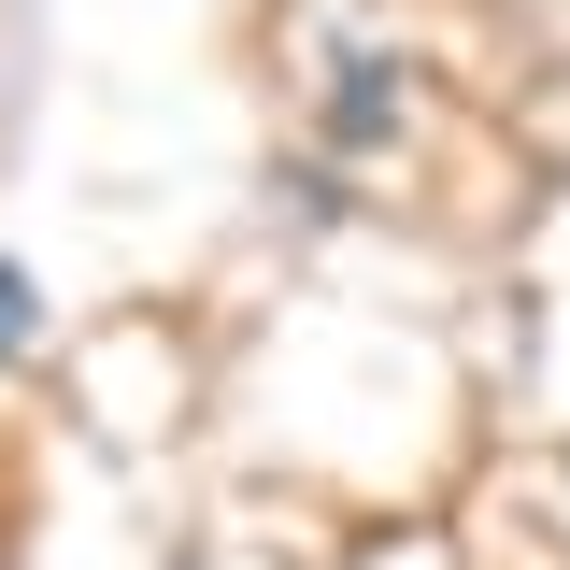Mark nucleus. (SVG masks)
Masks as SVG:
<instances>
[{
    "mask_svg": "<svg viewBox=\"0 0 570 570\" xmlns=\"http://www.w3.org/2000/svg\"><path fill=\"white\" fill-rule=\"evenodd\" d=\"M29 328H43V299H29V272L0 257V356H29Z\"/></svg>",
    "mask_w": 570,
    "mask_h": 570,
    "instance_id": "f03ea898",
    "label": "nucleus"
},
{
    "mask_svg": "<svg viewBox=\"0 0 570 570\" xmlns=\"http://www.w3.org/2000/svg\"><path fill=\"white\" fill-rule=\"evenodd\" d=\"M328 71H343V86H328V129H343V142H385V129H400V86H385V58H328Z\"/></svg>",
    "mask_w": 570,
    "mask_h": 570,
    "instance_id": "f257e3e1",
    "label": "nucleus"
}]
</instances>
